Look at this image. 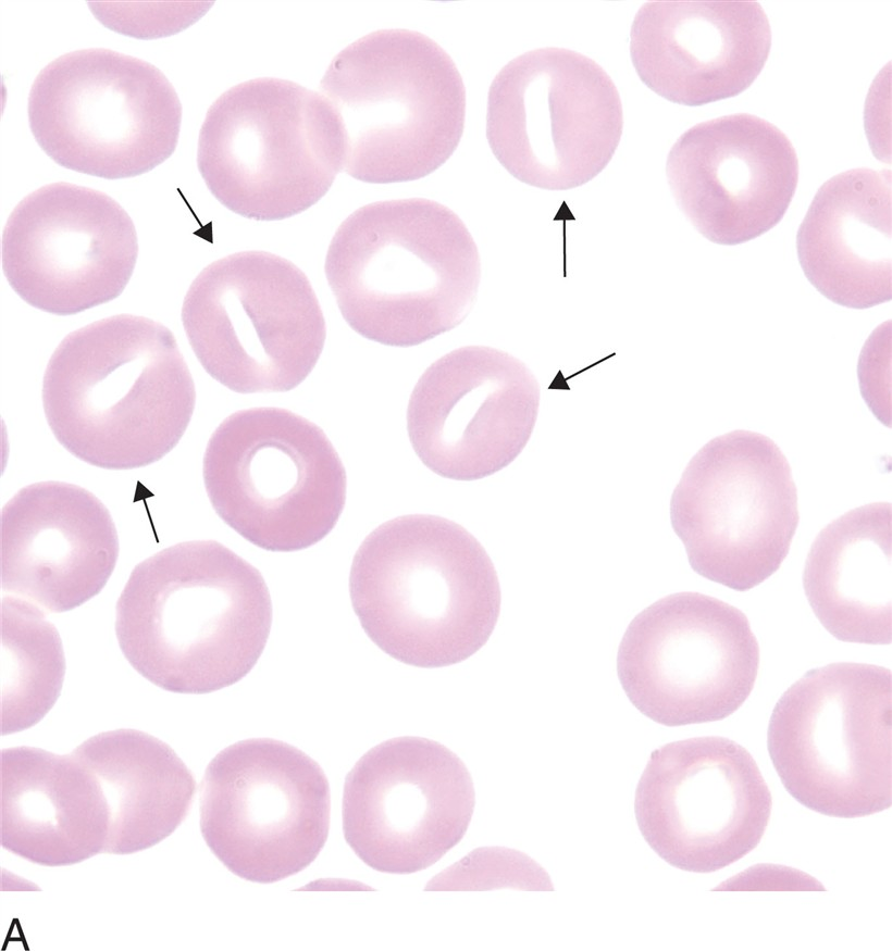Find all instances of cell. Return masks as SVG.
Here are the masks:
<instances>
[{
	"mask_svg": "<svg viewBox=\"0 0 892 951\" xmlns=\"http://www.w3.org/2000/svg\"><path fill=\"white\" fill-rule=\"evenodd\" d=\"M1 846L57 867L103 853L108 808L95 775L73 754L21 746L0 752Z\"/></svg>",
	"mask_w": 892,
	"mask_h": 951,
	"instance_id": "603a6c76",
	"label": "cell"
},
{
	"mask_svg": "<svg viewBox=\"0 0 892 951\" xmlns=\"http://www.w3.org/2000/svg\"><path fill=\"white\" fill-rule=\"evenodd\" d=\"M666 175L693 227L714 243L735 246L773 228L798 182V160L788 136L748 113L705 121L671 147Z\"/></svg>",
	"mask_w": 892,
	"mask_h": 951,
	"instance_id": "d6986e66",
	"label": "cell"
},
{
	"mask_svg": "<svg viewBox=\"0 0 892 951\" xmlns=\"http://www.w3.org/2000/svg\"><path fill=\"white\" fill-rule=\"evenodd\" d=\"M134 223L110 196L65 182L42 186L10 214L1 262L29 305L72 315L119 297L134 272Z\"/></svg>",
	"mask_w": 892,
	"mask_h": 951,
	"instance_id": "e0dca14e",
	"label": "cell"
},
{
	"mask_svg": "<svg viewBox=\"0 0 892 951\" xmlns=\"http://www.w3.org/2000/svg\"><path fill=\"white\" fill-rule=\"evenodd\" d=\"M538 405L540 385L519 359L486 346L461 347L432 363L416 384L408 436L435 474L476 480L521 453Z\"/></svg>",
	"mask_w": 892,
	"mask_h": 951,
	"instance_id": "ac0fdd59",
	"label": "cell"
},
{
	"mask_svg": "<svg viewBox=\"0 0 892 951\" xmlns=\"http://www.w3.org/2000/svg\"><path fill=\"white\" fill-rule=\"evenodd\" d=\"M354 611L395 660L444 667L491 637L501 593L492 560L459 524L431 514L389 520L358 548L349 574Z\"/></svg>",
	"mask_w": 892,
	"mask_h": 951,
	"instance_id": "3957f363",
	"label": "cell"
},
{
	"mask_svg": "<svg viewBox=\"0 0 892 951\" xmlns=\"http://www.w3.org/2000/svg\"><path fill=\"white\" fill-rule=\"evenodd\" d=\"M88 4L104 26L137 38H149L150 20H157L177 33L199 18L193 14L184 15L185 11H189L195 4L184 10L187 5L185 3L182 7H178L181 5L178 3H166L160 13L151 16L145 13L140 4L135 7V3L90 2Z\"/></svg>",
	"mask_w": 892,
	"mask_h": 951,
	"instance_id": "4316f807",
	"label": "cell"
},
{
	"mask_svg": "<svg viewBox=\"0 0 892 951\" xmlns=\"http://www.w3.org/2000/svg\"><path fill=\"white\" fill-rule=\"evenodd\" d=\"M65 659L57 628L39 606L1 600V736L41 721L57 702Z\"/></svg>",
	"mask_w": 892,
	"mask_h": 951,
	"instance_id": "484cf974",
	"label": "cell"
},
{
	"mask_svg": "<svg viewBox=\"0 0 892 951\" xmlns=\"http://www.w3.org/2000/svg\"><path fill=\"white\" fill-rule=\"evenodd\" d=\"M320 95L340 124L344 171L370 184L411 182L457 149L466 88L450 55L430 37L381 29L330 63Z\"/></svg>",
	"mask_w": 892,
	"mask_h": 951,
	"instance_id": "5b68a950",
	"label": "cell"
},
{
	"mask_svg": "<svg viewBox=\"0 0 892 951\" xmlns=\"http://www.w3.org/2000/svg\"><path fill=\"white\" fill-rule=\"evenodd\" d=\"M182 322L206 372L239 393L294 389L312 372L326 336L305 273L265 251L205 267L186 292Z\"/></svg>",
	"mask_w": 892,
	"mask_h": 951,
	"instance_id": "9c48e42d",
	"label": "cell"
},
{
	"mask_svg": "<svg viewBox=\"0 0 892 951\" xmlns=\"http://www.w3.org/2000/svg\"><path fill=\"white\" fill-rule=\"evenodd\" d=\"M758 667L759 646L746 615L695 591L669 595L640 612L617 653L631 703L668 727L728 717L751 695Z\"/></svg>",
	"mask_w": 892,
	"mask_h": 951,
	"instance_id": "5bb4252c",
	"label": "cell"
},
{
	"mask_svg": "<svg viewBox=\"0 0 892 951\" xmlns=\"http://www.w3.org/2000/svg\"><path fill=\"white\" fill-rule=\"evenodd\" d=\"M325 275L346 323L360 336L412 347L457 327L480 284L468 228L429 199L377 201L337 228Z\"/></svg>",
	"mask_w": 892,
	"mask_h": 951,
	"instance_id": "277c9868",
	"label": "cell"
},
{
	"mask_svg": "<svg viewBox=\"0 0 892 951\" xmlns=\"http://www.w3.org/2000/svg\"><path fill=\"white\" fill-rule=\"evenodd\" d=\"M72 753L95 775L107 802L103 853L123 855L149 849L186 818L196 780L162 740L121 728L88 738Z\"/></svg>",
	"mask_w": 892,
	"mask_h": 951,
	"instance_id": "d4e9b609",
	"label": "cell"
},
{
	"mask_svg": "<svg viewBox=\"0 0 892 951\" xmlns=\"http://www.w3.org/2000/svg\"><path fill=\"white\" fill-rule=\"evenodd\" d=\"M196 390L172 331L132 314L69 334L42 381L44 411L57 440L107 470L161 460L191 420Z\"/></svg>",
	"mask_w": 892,
	"mask_h": 951,
	"instance_id": "7a4b0ae2",
	"label": "cell"
},
{
	"mask_svg": "<svg viewBox=\"0 0 892 951\" xmlns=\"http://www.w3.org/2000/svg\"><path fill=\"white\" fill-rule=\"evenodd\" d=\"M670 521L695 573L736 591L758 586L781 566L800 521L785 455L760 433L713 438L683 471Z\"/></svg>",
	"mask_w": 892,
	"mask_h": 951,
	"instance_id": "8fae6325",
	"label": "cell"
},
{
	"mask_svg": "<svg viewBox=\"0 0 892 951\" xmlns=\"http://www.w3.org/2000/svg\"><path fill=\"white\" fill-rule=\"evenodd\" d=\"M115 610L126 660L176 693L239 681L258 662L272 624L260 572L215 540L181 542L137 564Z\"/></svg>",
	"mask_w": 892,
	"mask_h": 951,
	"instance_id": "6da1fadb",
	"label": "cell"
},
{
	"mask_svg": "<svg viewBox=\"0 0 892 951\" xmlns=\"http://www.w3.org/2000/svg\"><path fill=\"white\" fill-rule=\"evenodd\" d=\"M330 785L298 748L251 738L220 751L200 784V831L236 876L271 884L308 867L330 828Z\"/></svg>",
	"mask_w": 892,
	"mask_h": 951,
	"instance_id": "4fadbf2b",
	"label": "cell"
},
{
	"mask_svg": "<svg viewBox=\"0 0 892 951\" xmlns=\"http://www.w3.org/2000/svg\"><path fill=\"white\" fill-rule=\"evenodd\" d=\"M892 674L838 662L806 672L771 713L767 747L786 791L823 815L892 805Z\"/></svg>",
	"mask_w": 892,
	"mask_h": 951,
	"instance_id": "52a82bcc",
	"label": "cell"
},
{
	"mask_svg": "<svg viewBox=\"0 0 892 951\" xmlns=\"http://www.w3.org/2000/svg\"><path fill=\"white\" fill-rule=\"evenodd\" d=\"M796 250L806 278L833 303L863 310L890 301L891 171L858 167L823 183Z\"/></svg>",
	"mask_w": 892,
	"mask_h": 951,
	"instance_id": "7402d4cb",
	"label": "cell"
},
{
	"mask_svg": "<svg viewBox=\"0 0 892 951\" xmlns=\"http://www.w3.org/2000/svg\"><path fill=\"white\" fill-rule=\"evenodd\" d=\"M32 134L59 165L106 179L135 177L177 146L182 104L151 63L103 48L65 53L36 76Z\"/></svg>",
	"mask_w": 892,
	"mask_h": 951,
	"instance_id": "30bf717a",
	"label": "cell"
},
{
	"mask_svg": "<svg viewBox=\"0 0 892 951\" xmlns=\"http://www.w3.org/2000/svg\"><path fill=\"white\" fill-rule=\"evenodd\" d=\"M622 129L615 83L573 50L528 51L490 86V148L509 174L533 187L567 190L589 183L612 159Z\"/></svg>",
	"mask_w": 892,
	"mask_h": 951,
	"instance_id": "7c38bea8",
	"label": "cell"
},
{
	"mask_svg": "<svg viewBox=\"0 0 892 951\" xmlns=\"http://www.w3.org/2000/svg\"><path fill=\"white\" fill-rule=\"evenodd\" d=\"M344 162L337 116L318 92L274 77L250 79L209 108L197 165L214 198L256 221H280L315 204Z\"/></svg>",
	"mask_w": 892,
	"mask_h": 951,
	"instance_id": "8992f818",
	"label": "cell"
},
{
	"mask_svg": "<svg viewBox=\"0 0 892 951\" xmlns=\"http://www.w3.org/2000/svg\"><path fill=\"white\" fill-rule=\"evenodd\" d=\"M202 475L220 518L268 551L318 543L345 506L346 472L330 439L281 408L227 416L208 441Z\"/></svg>",
	"mask_w": 892,
	"mask_h": 951,
	"instance_id": "ba28073f",
	"label": "cell"
},
{
	"mask_svg": "<svg viewBox=\"0 0 892 951\" xmlns=\"http://www.w3.org/2000/svg\"><path fill=\"white\" fill-rule=\"evenodd\" d=\"M1 589L49 612H66L98 595L119 556L104 504L63 481L20 489L1 510Z\"/></svg>",
	"mask_w": 892,
	"mask_h": 951,
	"instance_id": "ffe728a7",
	"label": "cell"
},
{
	"mask_svg": "<svg viewBox=\"0 0 892 951\" xmlns=\"http://www.w3.org/2000/svg\"><path fill=\"white\" fill-rule=\"evenodd\" d=\"M803 587L834 638L890 645L891 503L865 504L828 524L807 554Z\"/></svg>",
	"mask_w": 892,
	"mask_h": 951,
	"instance_id": "cb8c5ba5",
	"label": "cell"
},
{
	"mask_svg": "<svg viewBox=\"0 0 892 951\" xmlns=\"http://www.w3.org/2000/svg\"><path fill=\"white\" fill-rule=\"evenodd\" d=\"M475 805L471 775L442 743L405 736L370 749L343 792L345 840L371 868L425 869L457 846Z\"/></svg>",
	"mask_w": 892,
	"mask_h": 951,
	"instance_id": "2e32d148",
	"label": "cell"
},
{
	"mask_svg": "<svg viewBox=\"0 0 892 951\" xmlns=\"http://www.w3.org/2000/svg\"><path fill=\"white\" fill-rule=\"evenodd\" d=\"M770 48L769 20L757 1H648L630 32L640 79L687 107L742 93L764 68Z\"/></svg>",
	"mask_w": 892,
	"mask_h": 951,
	"instance_id": "44dd1931",
	"label": "cell"
},
{
	"mask_svg": "<svg viewBox=\"0 0 892 951\" xmlns=\"http://www.w3.org/2000/svg\"><path fill=\"white\" fill-rule=\"evenodd\" d=\"M772 798L755 760L726 737H695L652 752L634 813L648 846L673 867L711 873L754 850Z\"/></svg>",
	"mask_w": 892,
	"mask_h": 951,
	"instance_id": "9a60e30c",
	"label": "cell"
}]
</instances>
